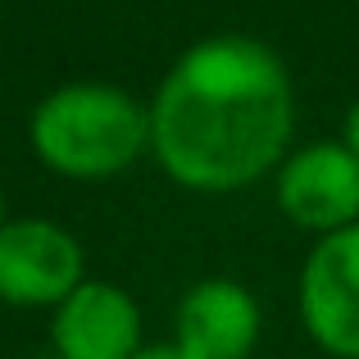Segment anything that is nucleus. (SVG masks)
I'll return each mask as SVG.
<instances>
[{
  "instance_id": "nucleus-3",
  "label": "nucleus",
  "mask_w": 359,
  "mask_h": 359,
  "mask_svg": "<svg viewBox=\"0 0 359 359\" xmlns=\"http://www.w3.org/2000/svg\"><path fill=\"white\" fill-rule=\"evenodd\" d=\"M273 201L291 228L309 237H332L359 223V155L341 137L291 146L273 168Z\"/></svg>"
},
{
  "instance_id": "nucleus-8",
  "label": "nucleus",
  "mask_w": 359,
  "mask_h": 359,
  "mask_svg": "<svg viewBox=\"0 0 359 359\" xmlns=\"http://www.w3.org/2000/svg\"><path fill=\"white\" fill-rule=\"evenodd\" d=\"M341 141L359 155V100H355L351 109H346V118H341Z\"/></svg>"
},
{
  "instance_id": "nucleus-11",
  "label": "nucleus",
  "mask_w": 359,
  "mask_h": 359,
  "mask_svg": "<svg viewBox=\"0 0 359 359\" xmlns=\"http://www.w3.org/2000/svg\"><path fill=\"white\" fill-rule=\"evenodd\" d=\"M50 359H55V355H50Z\"/></svg>"
},
{
  "instance_id": "nucleus-7",
  "label": "nucleus",
  "mask_w": 359,
  "mask_h": 359,
  "mask_svg": "<svg viewBox=\"0 0 359 359\" xmlns=\"http://www.w3.org/2000/svg\"><path fill=\"white\" fill-rule=\"evenodd\" d=\"M264 332V309L237 278H201L177 296L173 346L191 359H250Z\"/></svg>"
},
{
  "instance_id": "nucleus-6",
  "label": "nucleus",
  "mask_w": 359,
  "mask_h": 359,
  "mask_svg": "<svg viewBox=\"0 0 359 359\" xmlns=\"http://www.w3.org/2000/svg\"><path fill=\"white\" fill-rule=\"evenodd\" d=\"M146 351V318L128 287L87 278L50 309L55 359H137Z\"/></svg>"
},
{
  "instance_id": "nucleus-5",
  "label": "nucleus",
  "mask_w": 359,
  "mask_h": 359,
  "mask_svg": "<svg viewBox=\"0 0 359 359\" xmlns=\"http://www.w3.org/2000/svg\"><path fill=\"white\" fill-rule=\"evenodd\" d=\"M296 305L309 341L323 355L359 359V223L309 245Z\"/></svg>"
},
{
  "instance_id": "nucleus-9",
  "label": "nucleus",
  "mask_w": 359,
  "mask_h": 359,
  "mask_svg": "<svg viewBox=\"0 0 359 359\" xmlns=\"http://www.w3.org/2000/svg\"><path fill=\"white\" fill-rule=\"evenodd\" d=\"M137 359H191V355H187L182 346H173V341H159V346H146Z\"/></svg>"
},
{
  "instance_id": "nucleus-10",
  "label": "nucleus",
  "mask_w": 359,
  "mask_h": 359,
  "mask_svg": "<svg viewBox=\"0 0 359 359\" xmlns=\"http://www.w3.org/2000/svg\"><path fill=\"white\" fill-rule=\"evenodd\" d=\"M9 219H14V214H9V196H5V187H0V228H5Z\"/></svg>"
},
{
  "instance_id": "nucleus-2",
  "label": "nucleus",
  "mask_w": 359,
  "mask_h": 359,
  "mask_svg": "<svg viewBox=\"0 0 359 359\" xmlns=\"http://www.w3.org/2000/svg\"><path fill=\"white\" fill-rule=\"evenodd\" d=\"M27 146L50 173L105 182L150 155V105L114 82H64L32 105Z\"/></svg>"
},
{
  "instance_id": "nucleus-4",
  "label": "nucleus",
  "mask_w": 359,
  "mask_h": 359,
  "mask_svg": "<svg viewBox=\"0 0 359 359\" xmlns=\"http://www.w3.org/2000/svg\"><path fill=\"white\" fill-rule=\"evenodd\" d=\"M87 282V250L55 219H9L0 228V305L55 309Z\"/></svg>"
},
{
  "instance_id": "nucleus-1",
  "label": "nucleus",
  "mask_w": 359,
  "mask_h": 359,
  "mask_svg": "<svg viewBox=\"0 0 359 359\" xmlns=\"http://www.w3.org/2000/svg\"><path fill=\"white\" fill-rule=\"evenodd\" d=\"M296 146V82L269 41L214 32L191 41L150 96V155L196 196H232Z\"/></svg>"
}]
</instances>
